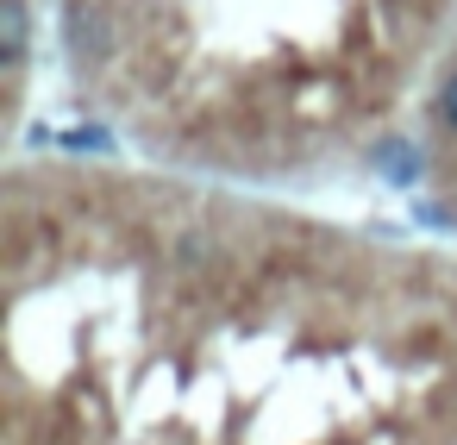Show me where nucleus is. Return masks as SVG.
<instances>
[{
    "mask_svg": "<svg viewBox=\"0 0 457 445\" xmlns=\"http://www.w3.org/2000/svg\"><path fill=\"white\" fill-rule=\"evenodd\" d=\"M0 445H457V245L220 182L13 170Z\"/></svg>",
    "mask_w": 457,
    "mask_h": 445,
    "instance_id": "1",
    "label": "nucleus"
},
{
    "mask_svg": "<svg viewBox=\"0 0 457 445\" xmlns=\"http://www.w3.org/2000/svg\"><path fill=\"white\" fill-rule=\"evenodd\" d=\"M0 51H7V76L26 70V51H32V13H26V0H0Z\"/></svg>",
    "mask_w": 457,
    "mask_h": 445,
    "instance_id": "2",
    "label": "nucleus"
}]
</instances>
